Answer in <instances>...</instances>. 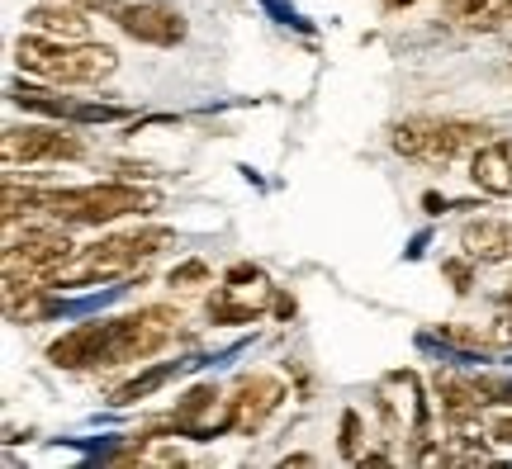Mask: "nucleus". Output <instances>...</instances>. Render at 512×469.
Returning a JSON list of instances; mask_svg holds the SVG:
<instances>
[{"label": "nucleus", "mask_w": 512, "mask_h": 469, "mask_svg": "<svg viewBox=\"0 0 512 469\" xmlns=\"http://www.w3.org/2000/svg\"><path fill=\"white\" fill-rule=\"evenodd\" d=\"M285 398H290V389L275 375H242L233 398H223V413L233 417V432L238 436H252V432H261V422H266Z\"/></svg>", "instance_id": "6"}, {"label": "nucleus", "mask_w": 512, "mask_h": 469, "mask_svg": "<svg viewBox=\"0 0 512 469\" xmlns=\"http://www.w3.org/2000/svg\"><path fill=\"white\" fill-rule=\"evenodd\" d=\"M484 143H494V128L489 124H470V119H437L427 166H446V162H456V157H475Z\"/></svg>", "instance_id": "9"}, {"label": "nucleus", "mask_w": 512, "mask_h": 469, "mask_svg": "<svg viewBox=\"0 0 512 469\" xmlns=\"http://www.w3.org/2000/svg\"><path fill=\"white\" fill-rule=\"evenodd\" d=\"M15 62L29 76H43L53 86H95V81H110L119 72V53L110 43H57L43 34H19L15 43Z\"/></svg>", "instance_id": "2"}, {"label": "nucleus", "mask_w": 512, "mask_h": 469, "mask_svg": "<svg viewBox=\"0 0 512 469\" xmlns=\"http://www.w3.org/2000/svg\"><path fill=\"white\" fill-rule=\"evenodd\" d=\"M238 289L233 285H223L209 294V323H219V327H242V323H256L261 318V304H242V299H233Z\"/></svg>", "instance_id": "17"}, {"label": "nucleus", "mask_w": 512, "mask_h": 469, "mask_svg": "<svg viewBox=\"0 0 512 469\" xmlns=\"http://www.w3.org/2000/svg\"><path fill=\"white\" fill-rule=\"evenodd\" d=\"M294 313H299V304H294V294H285V289H280V294H275V318H285V323H290Z\"/></svg>", "instance_id": "28"}, {"label": "nucleus", "mask_w": 512, "mask_h": 469, "mask_svg": "<svg viewBox=\"0 0 512 469\" xmlns=\"http://www.w3.org/2000/svg\"><path fill=\"white\" fill-rule=\"evenodd\" d=\"M76 256V242L67 237V223H24V233L10 228V242H5V271H34L43 275V285H48V275L62 266V261H72Z\"/></svg>", "instance_id": "3"}, {"label": "nucleus", "mask_w": 512, "mask_h": 469, "mask_svg": "<svg viewBox=\"0 0 512 469\" xmlns=\"http://www.w3.org/2000/svg\"><path fill=\"white\" fill-rule=\"evenodd\" d=\"M105 10L133 43H147V48H176L190 34L181 5L171 0H128V5H105Z\"/></svg>", "instance_id": "4"}, {"label": "nucleus", "mask_w": 512, "mask_h": 469, "mask_svg": "<svg viewBox=\"0 0 512 469\" xmlns=\"http://www.w3.org/2000/svg\"><path fill=\"white\" fill-rule=\"evenodd\" d=\"M422 209L437 218V214H451V209H475V204H460V199H446V195H437V190H427V195H422Z\"/></svg>", "instance_id": "26"}, {"label": "nucleus", "mask_w": 512, "mask_h": 469, "mask_svg": "<svg viewBox=\"0 0 512 469\" xmlns=\"http://www.w3.org/2000/svg\"><path fill=\"white\" fill-rule=\"evenodd\" d=\"M484 332H489V351H512V308L498 313L494 323H484Z\"/></svg>", "instance_id": "24"}, {"label": "nucleus", "mask_w": 512, "mask_h": 469, "mask_svg": "<svg viewBox=\"0 0 512 469\" xmlns=\"http://www.w3.org/2000/svg\"><path fill=\"white\" fill-rule=\"evenodd\" d=\"M475 256H446V261H441V275H446V280H451V285H456V294H470V289H475Z\"/></svg>", "instance_id": "20"}, {"label": "nucleus", "mask_w": 512, "mask_h": 469, "mask_svg": "<svg viewBox=\"0 0 512 469\" xmlns=\"http://www.w3.org/2000/svg\"><path fill=\"white\" fill-rule=\"evenodd\" d=\"M114 176H119V181H147L152 166L147 162H114Z\"/></svg>", "instance_id": "27"}, {"label": "nucleus", "mask_w": 512, "mask_h": 469, "mask_svg": "<svg viewBox=\"0 0 512 469\" xmlns=\"http://www.w3.org/2000/svg\"><path fill=\"white\" fill-rule=\"evenodd\" d=\"M460 252L475 256L479 266L512 261V223H503V218H470L460 228Z\"/></svg>", "instance_id": "10"}, {"label": "nucleus", "mask_w": 512, "mask_h": 469, "mask_svg": "<svg viewBox=\"0 0 512 469\" xmlns=\"http://www.w3.org/2000/svg\"><path fill=\"white\" fill-rule=\"evenodd\" d=\"M437 337L446 346H456V351H489V332H484V323H441ZM494 356V351H489Z\"/></svg>", "instance_id": "18"}, {"label": "nucleus", "mask_w": 512, "mask_h": 469, "mask_svg": "<svg viewBox=\"0 0 512 469\" xmlns=\"http://www.w3.org/2000/svg\"><path fill=\"white\" fill-rule=\"evenodd\" d=\"M441 15L460 29H498L512 19V0H446Z\"/></svg>", "instance_id": "13"}, {"label": "nucleus", "mask_w": 512, "mask_h": 469, "mask_svg": "<svg viewBox=\"0 0 512 469\" xmlns=\"http://www.w3.org/2000/svg\"><path fill=\"white\" fill-rule=\"evenodd\" d=\"M124 105H76L72 124H110V119H124Z\"/></svg>", "instance_id": "23"}, {"label": "nucleus", "mask_w": 512, "mask_h": 469, "mask_svg": "<svg viewBox=\"0 0 512 469\" xmlns=\"http://www.w3.org/2000/svg\"><path fill=\"white\" fill-rule=\"evenodd\" d=\"M432 133H437V119L413 114V119H399V124H394L389 147H394L399 157H408V162H427V152H432Z\"/></svg>", "instance_id": "14"}, {"label": "nucleus", "mask_w": 512, "mask_h": 469, "mask_svg": "<svg viewBox=\"0 0 512 469\" xmlns=\"http://www.w3.org/2000/svg\"><path fill=\"white\" fill-rule=\"evenodd\" d=\"M432 394H437L441 417H475L484 408V398L475 389V375H460V370H437L432 375Z\"/></svg>", "instance_id": "12"}, {"label": "nucleus", "mask_w": 512, "mask_h": 469, "mask_svg": "<svg viewBox=\"0 0 512 469\" xmlns=\"http://www.w3.org/2000/svg\"><path fill=\"white\" fill-rule=\"evenodd\" d=\"M67 5H86V10H95V5H110V0H67Z\"/></svg>", "instance_id": "32"}, {"label": "nucleus", "mask_w": 512, "mask_h": 469, "mask_svg": "<svg viewBox=\"0 0 512 469\" xmlns=\"http://www.w3.org/2000/svg\"><path fill=\"white\" fill-rule=\"evenodd\" d=\"M475 389H479V398H484V408H489V403L512 408V379H503V375H475Z\"/></svg>", "instance_id": "22"}, {"label": "nucleus", "mask_w": 512, "mask_h": 469, "mask_svg": "<svg viewBox=\"0 0 512 469\" xmlns=\"http://www.w3.org/2000/svg\"><path fill=\"white\" fill-rule=\"evenodd\" d=\"M162 209L157 190H138V181H100V185H72V190H48L43 195V214L67 223V228H100L114 218L143 214L152 218Z\"/></svg>", "instance_id": "1"}, {"label": "nucleus", "mask_w": 512, "mask_h": 469, "mask_svg": "<svg viewBox=\"0 0 512 469\" xmlns=\"http://www.w3.org/2000/svg\"><path fill=\"white\" fill-rule=\"evenodd\" d=\"M337 455H342V460H351V465H356V460L366 455V422H361V413H356V408H347V413H342V436H337Z\"/></svg>", "instance_id": "19"}, {"label": "nucleus", "mask_w": 512, "mask_h": 469, "mask_svg": "<svg viewBox=\"0 0 512 469\" xmlns=\"http://www.w3.org/2000/svg\"><path fill=\"white\" fill-rule=\"evenodd\" d=\"M29 29L43 38H57V43H91V15L86 5H67V0H43L29 10Z\"/></svg>", "instance_id": "8"}, {"label": "nucleus", "mask_w": 512, "mask_h": 469, "mask_svg": "<svg viewBox=\"0 0 512 469\" xmlns=\"http://www.w3.org/2000/svg\"><path fill=\"white\" fill-rule=\"evenodd\" d=\"M498 304L512 308V280H503V289H498Z\"/></svg>", "instance_id": "30"}, {"label": "nucleus", "mask_w": 512, "mask_h": 469, "mask_svg": "<svg viewBox=\"0 0 512 469\" xmlns=\"http://www.w3.org/2000/svg\"><path fill=\"white\" fill-rule=\"evenodd\" d=\"M408 5H418V0H384V10L394 15V10H408Z\"/></svg>", "instance_id": "31"}, {"label": "nucleus", "mask_w": 512, "mask_h": 469, "mask_svg": "<svg viewBox=\"0 0 512 469\" xmlns=\"http://www.w3.org/2000/svg\"><path fill=\"white\" fill-rule=\"evenodd\" d=\"M181 365H185V361H162V365H152V370H143V375L124 379V384H119V389L110 394V403H114V408H128V403H143V398H152L157 389H162V384H171Z\"/></svg>", "instance_id": "15"}, {"label": "nucleus", "mask_w": 512, "mask_h": 469, "mask_svg": "<svg viewBox=\"0 0 512 469\" xmlns=\"http://www.w3.org/2000/svg\"><path fill=\"white\" fill-rule=\"evenodd\" d=\"M470 181L494 199H512V138H494L470 157Z\"/></svg>", "instance_id": "11"}, {"label": "nucleus", "mask_w": 512, "mask_h": 469, "mask_svg": "<svg viewBox=\"0 0 512 469\" xmlns=\"http://www.w3.org/2000/svg\"><path fill=\"white\" fill-rule=\"evenodd\" d=\"M0 157H5V166L76 162V157H86V143L76 133H62V128L48 124H15L5 128V138H0Z\"/></svg>", "instance_id": "5"}, {"label": "nucleus", "mask_w": 512, "mask_h": 469, "mask_svg": "<svg viewBox=\"0 0 512 469\" xmlns=\"http://www.w3.org/2000/svg\"><path fill=\"white\" fill-rule=\"evenodd\" d=\"M266 275H261V266H252V261H238V266H228L223 271V285H233V289H247V285H261Z\"/></svg>", "instance_id": "25"}, {"label": "nucleus", "mask_w": 512, "mask_h": 469, "mask_svg": "<svg viewBox=\"0 0 512 469\" xmlns=\"http://www.w3.org/2000/svg\"><path fill=\"white\" fill-rule=\"evenodd\" d=\"M280 465H285V469H290V465H313V455H304V451H299V455H285Z\"/></svg>", "instance_id": "29"}, {"label": "nucleus", "mask_w": 512, "mask_h": 469, "mask_svg": "<svg viewBox=\"0 0 512 469\" xmlns=\"http://www.w3.org/2000/svg\"><path fill=\"white\" fill-rule=\"evenodd\" d=\"M166 285H171V289L209 285V261H200V256H190V261H181V266H171V271H166Z\"/></svg>", "instance_id": "21"}, {"label": "nucleus", "mask_w": 512, "mask_h": 469, "mask_svg": "<svg viewBox=\"0 0 512 469\" xmlns=\"http://www.w3.org/2000/svg\"><path fill=\"white\" fill-rule=\"evenodd\" d=\"M100 346H105V318L76 323L48 346V365L53 370H100Z\"/></svg>", "instance_id": "7"}, {"label": "nucleus", "mask_w": 512, "mask_h": 469, "mask_svg": "<svg viewBox=\"0 0 512 469\" xmlns=\"http://www.w3.org/2000/svg\"><path fill=\"white\" fill-rule=\"evenodd\" d=\"M10 100H15L19 109H29V114H48V119H72V109H76V100L53 91V81H48V86H24V81H15V86H10Z\"/></svg>", "instance_id": "16"}]
</instances>
